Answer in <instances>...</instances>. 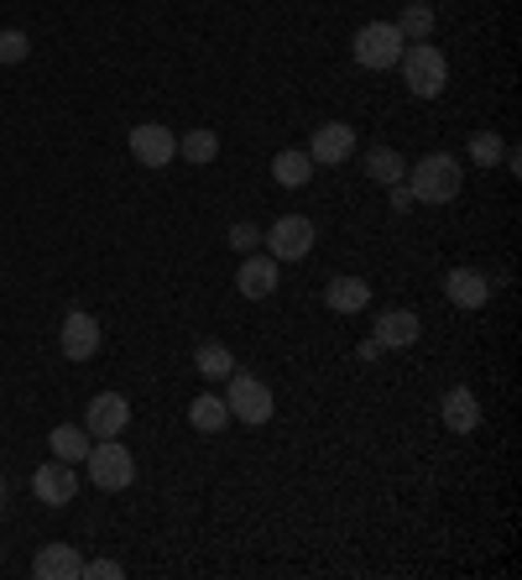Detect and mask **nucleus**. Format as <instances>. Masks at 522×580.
Wrapping results in <instances>:
<instances>
[{
  "label": "nucleus",
  "mask_w": 522,
  "mask_h": 580,
  "mask_svg": "<svg viewBox=\"0 0 522 580\" xmlns=\"http://www.w3.org/2000/svg\"><path fill=\"white\" fill-rule=\"evenodd\" d=\"M407 193H413V204H450L460 184H465V168H460V157L454 152H428L418 157L413 168H407Z\"/></svg>",
  "instance_id": "f257e3e1"
},
{
  "label": "nucleus",
  "mask_w": 522,
  "mask_h": 580,
  "mask_svg": "<svg viewBox=\"0 0 522 580\" xmlns=\"http://www.w3.org/2000/svg\"><path fill=\"white\" fill-rule=\"evenodd\" d=\"M398 69H403V84L418 99H439L444 95V84H450V58L434 48V43H413V48H403Z\"/></svg>",
  "instance_id": "f03ea898"
},
{
  "label": "nucleus",
  "mask_w": 522,
  "mask_h": 580,
  "mask_svg": "<svg viewBox=\"0 0 522 580\" xmlns=\"http://www.w3.org/2000/svg\"><path fill=\"white\" fill-rule=\"evenodd\" d=\"M225 382H230V387H225V409H230V418H240V424L261 429V424L272 418V409H277L272 387L261 382V377H251V371H230Z\"/></svg>",
  "instance_id": "7ed1b4c3"
},
{
  "label": "nucleus",
  "mask_w": 522,
  "mask_h": 580,
  "mask_svg": "<svg viewBox=\"0 0 522 580\" xmlns=\"http://www.w3.org/2000/svg\"><path fill=\"white\" fill-rule=\"evenodd\" d=\"M403 48H407V37L398 32V22H366V26L356 32V43H351L356 63H360V69H371V73L398 69Z\"/></svg>",
  "instance_id": "20e7f679"
},
{
  "label": "nucleus",
  "mask_w": 522,
  "mask_h": 580,
  "mask_svg": "<svg viewBox=\"0 0 522 580\" xmlns=\"http://www.w3.org/2000/svg\"><path fill=\"white\" fill-rule=\"evenodd\" d=\"M84 465H90V482H95L99 492H126V486L137 482V455H131L120 439H95Z\"/></svg>",
  "instance_id": "39448f33"
},
{
  "label": "nucleus",
  "mask_w": 522,
  "mask_h": 580,
  "mask_svg": "<svg viewBox=\"0 0 522 580\" xmlns=\"http://www.w3.org/2000/svg\"><path fill=\"white\" fill-rule=\"evenodd\" d=\"M319 241V225L309 215H283L272 230H261V246H266V257H277V262H304Z\"/></svg>",
  "instance_id": "423d86ee"
},
{
  "label": "nucleus",
  "mask_w": 522,
  "mask_h": 580,
  "mask_svg": "<svg viewBox=\"0 0 522 580\" xmlns=\"http://www.w3.org/2000/svg\"><path fill=\"white\" fill-rule=\"evenodd\" d=\"M304 152L313 157V168H340V163H351V157H356V126H345V121L313 126V137Z\"/></svg>",
  "instance_id": "0eeeda50"
},
{
  "label": "nucleus",
  "mask_w": 522,
  "mask_h": 580,
  "mask_svg": "<svg viewBox=\"0 0 522 580\" xmlns=\"http://www.w3.org/2000/svg\"><path fill=\"white\" fill-rule=\"evenodd\" d=\"M131 157H137L142 168H167V163L178 157V137H173V126H163V121L131 126Z\"/></svg>",
  "instance_id": "6e6552de"
},
{
  "label": "nucleus",
  "mask_w": 522,
  "mask_h": 580,
  "mask_svg": "<svg viewBox=\"0 0 522 580\" xmlns=\"http://www.w3.org/2000/svg\"><path fill=\"white\" fill-rule=\"evenodd\" d=\"M32 492H37V502H48V508H69V502H79V471H73L69 460H48V465H37Z\"/></svg>",
  "instance_id": "1a4fd4ad"
},
{
  "label": "nucleus",
  "mask_w": 522,
  "mask_h": 580,
  "mask_svg": "<svg viewBox=\"0 0 522 580\" xmlns=\"http://www.w3.org/2000/svg\"><path fill=\"white\" fill-rule=\"evenodd\" d=\"M126 424H131V403H126L120 392H99L95 403L84 409V429H90V439H120L126 435Z\"/></svg>",
  "instance_id": "9d476101"
},
{
  "label": "nucleus",
  "mask_w": 522,
  "mask_h": 580,
  "mask_svg": "<svg viewBox=\"0 0 522 580\" xmlns=\"http://www.w3.org/2000/svg\"><path fill=\"white\" fill-rule=\"evenodd\" d=\"M277 257H266V251H246L240 257V272H236V288L240 298H251V304H261V298H272L277 293Z\"/></svg>",
  "instance_id": "9b49d317"
},
{
  "label": "nucleus",
  "mask_w": 522,
  "mask_h": 580,
  "mask_svg": "<svg viewBox=\"0 0 522 580\" xmlns=\"http://www.w3.org/2000/svg\"><path fill=\"white\" fill-rule=\"evenodd\" d=\"M58 351L69 356V362H90L99 351V324L95 315H84V309H69L63 315V330H58Z\"/></svg>",
  "instance_id": "f8f14e48"
},
{
  "label": "nucleus",
  "mask_w": 522,
  "mask_h": 580,
  "mask_svg": "<svg viewBox=\"0 0 522 580\" xmlns=\"http://www.w3.org/2000/svg\"><path fill=\"white\" fill-rule=\"evenodd\" d=\"M444 293H450L454 309H486L491 304V277L475 272V267H450L444 272Z\"/></svg>",
  "instance_id": "ddd939ff"
},
{
  "label": "nucleus",
  "mask_w": 522,
  "mask_h": 580,
  "mask_svg": "<svg viewBox=\"0 0 522 580\" xmlns=\"http://www.w3.org/2000/svg\"><path fill=\"white\" fill-rule=\"evenodd\" d=\"M32 576L37 580H84V555L73 544H43L32 555Z\"/></svg>",
  "instance_id": "4468645a"
},
{
  "label": "nucleus",
  "mask_w": 522,
  "mask_h": 580,
  "mask_svg": "<svg viewBox=\"0 0 522 580\" xmlns=\"http://www.w3.org/2000/svg\"><path fill=\"white\" fill-rule=\"evenodd\" d=\"M418 330H424V324H418V315H413V309H381L371 335L381 340V351H407V345L418 340Z\"/></svg>",
  "instance_id": "2eb2a0df"
},
{
  "label": "nucleus",
  "mask_w": 522,
  "mask_h": 580,
  "mask_svg": "<svg viewBox=\"0 0 522 580\" xmlns=\"http://www.w3.org/2000/svg\"><path fill=\"white\" fill-rule=\"evenodd\" d=\"M371 304V288H366V277H330L324 283V309H334V315H360Z\"/></svg>",
  "instance_id": "dca6fc26"
},
{
  "label": "nucleus",
  "mask_w": 522,
  "mask_h": 580,
  "mask_svg": "<svg viewBox=\"0 0 522 580\" xmlns=\"http://www.w3.org/2000/svg\"><path fill=\"white\" fill-rule=\"evenodd\" d=\"M439 413H444V424H450L454 435H471L475 424H481V403H475L471 387H450L444 403H439Z\"/></svg>",
  "instance_id": "f3484780"
},
{
  "label": "nucleus",
  "mask_w": 522,
  "mask_h": 580,
  "mask_svg": "<svg viewBox=\"0 0 522 580\" xmlns=\"http://www.w3.org/2000/svg\"><path fill=\"white\" fill-rule=\"evenodd\" d=\"M272 178H277L283 189H304V184L313 178V157L304 152V146H287V152L272 157Z\"/></svg>",
  "instance_id": "a211bd4d"
},
{
  "label": "nucleus",
  "mask_w": 522,
  "mask_h": 580,
  "mask_svg": "<svg viewBox=\"0 0 522 580\" xmlns=\"http://www.w3.org/2000/svg\"><path fill=\"white\" fill-rule=\"evenodd\" d=\"M366 178L381 184V189H392V184H403L407 178V157L403 152H392V146H371V152H366Z\"/></svg>",
  "instance_id": "6ab92c4d"
},
{
  "label": "nucleus",
  "mask_w": 522,
  "mask_h": 580,
  "mask_svg": "<svg viewBox=\"0 0 522 580\" xmlns=\"http://www.w3.org/2000/svg\"><path fill=\"white\" fill-rule=\"evenodd\" d=\"M90 445H95V439H90V429H84V424H58V429L48 435L52 460H69V465H79V460L90 455Z\"/></svg>",
  "instance_id": "aec40b11"
},
{
  "label": "nucleus",
  "mask_w": 522,
  "mask_h": 580,
  "mask_svg": "<svg viewBox=\"0 0 522 580\" xmlns=\"http://www.w3.org/2000/svg\"><path fill=\"white\" fill-rule=\"evenodd\" d=\"M178 157H183V163H193V168H210L214 157H220V137H214L210 126H193V131H183V137H178Z\"/></svg>",
  "instance_id": "412c9836"
},
{
  "label": "nucleus",
  "mask_w": 522,
  "mask_h": 580,
  "mask_svg": "<svg viewBox=\"0 0 522 580\" xmlns=\"http://www.w3.org/2000/svg\"><path fill=\"white\" fill-rule=\"evenodd\" d=\"M189 424L199 435H220L225 424H230V409H225V398H214V392H199L189 403Z\"/></svg>",
  "instance_id": "4be33fe9"
},
{
  "label": "nucleus",
  "mask_w": 522,
  "mask_h": 580,
  "mask_svg": "<svg viewBox=\"0 0 522 580\" xmlns=\"http://www.w3.org/2000/svg\"><path fill=\"white\" fill-rule=\"evenodd\" d=\"M193 366H199V377H210V382H225V377L236 371V356H230V345H220V340H204V345L193 351Z\"/></svg>",
  "instance_id": "5701e85b"
},
{
  "label": "nucleus",
  "mask_w": 522,
  "mask_h": 580,
  "mask_svg": "<svg viewBox=\"0 0 522 580\" xmlns=\"http://www.w3.org/2000/svg\"><path fill=\"white\" fill-rule=\"evenodd\" d=\"M434 26H439V16H434V5H424V0H413L403 16H398V32H403L407 43H428Z\"/></svg>",
  "instance_id": "b1692460"
},
{
  "label": "nucleus",
  "mask_w": 522,
  "mask_h": 580,
  "mask_svg": "<svg viewBox=\"0 0 522 580\" xmlns=\"http://www.w3.org/2000/svg\"><path fill=\"white\" fill-rule=\"evenodd\" d=\"M501 152H507V146H501L497 131H475L471 137V163L475 168H501Z\"/></svg>",
  "instance_id": "393cba45"
},
{
  "label": "nucleus",
  "mask_w": 522,
  "mask_h": 580,
  "mask_svg": "<svg viewBox=\"0 0 522 580\" xmlns=\"http://www.w3.org/2000/svg\"><path fill=\"white\" fill-rule=\"evenodd\" d=\"M26 58H32V37H26L22 26H5V32H0V63L16 69V63H26Z\"/></svg>",
  "instance_id": "a878e982"
},
{
  "label": "nucleus",
  "mask_w": 522,
  "mask_h": 580,
  "mask_svg": "<svg viewBox=\"0 0 522 580\" xmlns=\"http://www.w3.org/2000/svg\"><path fill=\"white\" fill-rule=\"evenodd\" d=\"M230 246H236V251H257V246H261V225L236 220V225H230Z\"/></svg>",
  "instance_id": "bb28decb"
},
{
  "label": "nucleus",
  "mask_w": 522,
  "mask_h": 580,
  "mask_svg": "<svg viewBox=\"0 0 522 580\" xmlns=\"http://www.w3.org/2000/svg\"><path fill=\"white\" fill-rule=\"evenodd\" d=\"M120 576H126L120 559H90V565H84V580H120Z\"/></svg>",
  "instance_id": "cd10ccee"
},
{
  "label": "nucleus",
  "mask_w": 522,
  "mask_h": 580,
  "mask_svg": "<svg viewBox=\"0 0 522 580\" xmlns=\"http://www.w3.org/2000/svg\"><path fill=\"white\" fill-rule=\"evenodd\" d=\"M387 204H392L398 215H407V210H413V193H407V184H392V189H387Z\"/></svg>",
  "instance_id": "c85d7f7f"
},
{
  "label": "nucleus",
  "mask_w": 522,
  "mask_h": 580,
  "mask_svg": "<svg viewBox=\"0 0 522 580\" xmlns=\"http://www.w3.org/2000/svg\"><path fill=\"white\" fill-rule=\"evenodd\" d=\"M360 362H381V340L371 335V340H360V351H356Z\"/></svg>",
  "instance_id": "c756f323"
},
{
  "label": "nucleus",
  "mask_w": 522,
  "mask_h": 580,
  "mask_svg": "<svg viewBox=\"0 0 522 580\" xmlns=\"http://www.w3.org/2000/svg\"><path fill=\"white\" fill-rule=\"evenodd\" d=\"M0 508H5V476H0Z\"/></svg>",
  "instance_id": "7c9ffc66"
}]
</instances>
